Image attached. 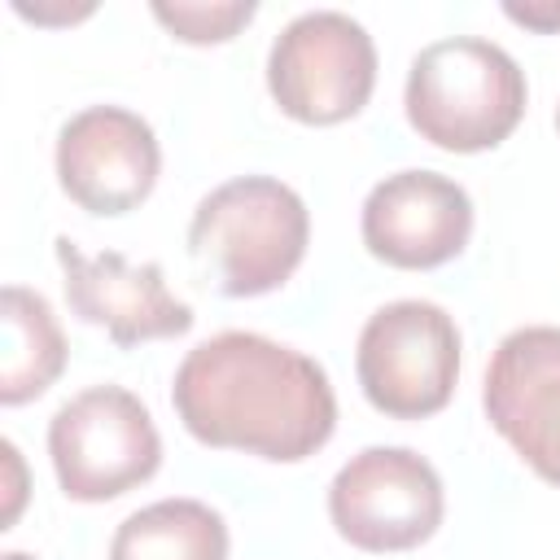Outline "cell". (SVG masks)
Returning a JSON list of instances; mask_svg holds the SVG:
<instances>
[{
	"label": "cell",
	"mask_w": 560,
	"mask_h": 560,
	"mask_svg": "<svg viewBox=\"0 0 560 560\" xmlns=\"http://www.w3.org/2000/svg\"><path fill=\"white\" fill-rule=\"evenodd\" d=\"M171 402L197 442L276 464L315 455L337 429L328 372L258 332H219L192 346L175 372Z\"/></svg>",
	"instance_id": "cell-1"
},
{
	"label": "cell",
	"mask_w": 560,
	"mask_h": 560,
	"mask_svg": "<svg viewBox=\"0 0 560 560\" xmlns=\"http://www.w3.org/2000/svg\"><path fill=\"white\" fill-rule=\"evenodd\" d=\"M311 241L302 197L271 175H241L201 197L188 223V254L228 298L280 289Z\"/></svg>",
	"instance_id": "cell-2"
},
{
	"label": "cell",
	"mask_w": 560,
	"mask_h": 560,
	"mask_svg": "<svg viewBox=\"0 0 560 560\" xmlns=\"http://www.w3.org/2000/svg\"><path fill=\"white\" fill-rule=\"evenodd\" d=\"M407 122L451 153L503 144L525 118V74L490 39L455 35L429 44L407 70Z\"/></svg>",
	"instance_id": "cell-3"
},
{
	"label": "cell",
	"mask_w": 560,
	"mask_h": 560,
	"mask_svg": "<svg viewBox=\"0 0 560 560\" xmlns=\"http://www.w3.org/2000/svg\"><path fill=\"white\" fill-rule=\"evenodd\" d=\"M48 455L57 486L70 499L105 503L158 472L162 438L149 407L131 389L92 385L57 407L48 424Z\"/></svg>",
	"instance_id": "cell-4"
},
{
	"label": "cell",
	"mask_w": 560,
	"mask_h": 560,
	"mask_svg": "<svg viewBox=\"0 0 560 560\" xmlns=\"http://www.w3.org/2000/svg\"><path fill=\"white\" fill-rule=\"evenodd\" d=\"M354 372L376 411L394 420H424L455 394L459 328L438 302H389L363 324Z\"/></svg>",
	"instance_id": "cell-5"
},
{
	"label": "cell",
	"mask_w": 560,
	"mask_h": 560,
	"mask_svg": "<svg viewBox=\"0 0 560 560\" xmlns=\"http://www.w3.org/2000/svg\"><path fill=\"white\" fill-rule=\"evenodd\" d=\"M267 88L298 122L332 127L354 118L376 88L372 35L337 9L302 13L267 52Z\"/></svg>",
	"instance_id": "cell-6"
},
{
	"label": "cell",
	"mask_w": 560,
	"mask_h": 560,
	"mask_svg": "<svg viewBox=\"0 0 560 560\" xmlns=\"http://www.w3.org/2000/svg\"><path fill=\"white\" fill-rule=\"evenodd\" d=\"M328 516L359 551H411L442 525V481L407 446H368L337 468Z\"/></svg>",
	"instance_id": "cell-7"
},
{
	"label": "cell",
	"mask_w": 560,
	"mask_h": 560,
	"mask_svg": "<svg viewBox=\"0 0 560 560\" xmlns=\"http://www.w3.org/2000/svg\"><path fill=\"white\" fill-rule=\"evenodd\" d=\"M153 127L118 105L74 114L57 136V184L88 214H127L158 184Z\"/></svg>",
	"instance_id": "cell-8"
},
{
	"label": "cell",
	"mask_w": 560,
	"mask_h": 560,
	"mask_svg": "<svg viewBox=\"0 0 560 560\" xmlns=\"http://www.w3.org/2000/svg\"><path fill=\"white\" fill-rule=\"evenodd\" d=\"M481 407L494 433L551 486H560V328H516L499 341Z\"/></svg>",
	"instance_id": "cell-9"
},
{
	"label": "cell",
	"mask_w": 560,
	"mask_h": 560,
	"mask_svg": "<svg viewBox=\"0 0 560 560\" xmlns=\"http://www.w3.org/2000/svg\"><path fill=\"white\" fill-rule=\"evenodd\" d=\"M472 236L468 192L438 171H398L385 175L363 201V245L372 258L429 271L451 262Z\"/></svg>",
	"instance_id": "cell-10"
},
{
	"label": "cell",
	"mask_w": 560,
	"mask_h": 560,
	"mask_svg": "<svg viewBox=\"0 0 560 560\" xmlns=\"http://www.w3.org/2000/svg\"><path fill=\"white\" fill-rule=\"evenodd\" d=\"M57 262L66 271V302L83 324L105 328L118 346L179 337L192 328V306L179 302L158 262H127L122 254H83L70 236H57Z\"/></svg>",
	"instance_id": "cell-11"
},
{
	"label": "cell",
	"mask_w": 560,
	"mask_h": 560,
	"mask_svg": "<svg viewBox=\"0 0 560 560\" xmlns=\"http://www.w3.org/2000/svg\"><path fill=\"white\" fill-rule=\"evenodd\" d=\"M0 319H4V359H0V402L22 407L39 398L66 368V337L57 328L52 306L22 289L4 284L0 298Z\"/></svg>",
	"instance_id": "cell-12"
},
{
	"label": "cell",
	"mask_w": 560,
	"mask_h": 560,
	"mask_svg": "<svg viewBox=\"0 0 560 560\" xmlns=\"http://www.w3.org/2000/svg\"><path fill=\"white\" fill-rule=\"evenodd\" d=\"M109 560H228V525L201 499H162L118 525Z\"/></svg>",
	"instance_id": "cell-13"
},
{
	"label": "cell",
	"mask_w": 560,
	"mask_h": 560,
	"mask_svg": "<svg viewBox=\"0 0 560 560\" xmlns=\"http://www.w3.org/2000/svg\"><path fill=\"white\" fill-rule=\"evenodd\" d=\"M153 18L184 44H223L254 18V4H153Z\"/></svg>",
	"instance_id": "cell-14"
},
{
	"label": "cell",
	"mask_w": 560,
	"mask_h": 560,
	"mask_svg": "<svg viewBox=\"0 0 560 560\" xmlns=\"http://www.w3.org/2000/svg\"><path fill=\"white\" fill-rule=\"evenodd\" d=\"M508 18L512 22H525V26H534V31H556L560 26V9H521V4H508Z\"/></svg>",
	"instance_id": "cell-15"
},
{
	"label": "cell",
	"mask_w": 560,
	"mask_h": 560,
	"mask_svg": "<svg viewBox=\"0 0 560 560\" xmlns=\"http://www.w3.org/2000/svg\"><path fill=\"white\" fill-rule=\"evenodd\" d=\"M4 560H31V556H22V551H9V556H4Z\"/></svg>",
	"instance_id": "cell-16"
},
{
	"label": "cell",
	"mask_w": 560,
	"mask_h": 560,
	"mask_svg": "<svg viewBox=\"0 0 560 560\" xmlns=\"http://www.w3.org/2000/svg\"><path fill=\"white\" fill-rule=\"evenodd\" d=\"M556 127H560V114H556Z\"/></svg>",
	"instance_id": "cell-17"
}]
</instances>
